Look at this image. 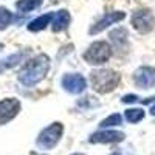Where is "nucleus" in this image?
Listing matches in <instances>:
<instances>
[{"instance_id":"6e6552de","label":"nucleus","mask_w":155,"mask_h":155,"mask_svg":"<svg viewBox=\"0 0 155 155\" xmlns=\"http://www.w3.org/2000/svg\"><path fill=\"white\" fill-rule=\"evenodd\" d=\"M121 140H124V134L107 130V132H98L92 135L90 143H115V141H121Z\"/></svg>"},{"instance_id":"423d86ee","label":"nucleus","mask_w":155,"mask_h":155,"mask_svg":"<svg viewBox=\"0 0 155 155\" xmlns=\"http://www.w3.org/2000/svg\"><path fill=\"white\" fill-rule=\"evenodd\" d=\"M135 84L141 88H152L155 85V68L153 67H141L135 71Z\"/></svg>"},{"instance_id":"f257e3e1","label":"nucleus","mask_w":155,"mask_h":155,"mask_svg":"<svg viewBox=\"0 0 155 155\" xmlns=\"http://www.w3.org/2000/svg\"><path fill=\"white\" fill-rule=\"evenodd\" d=\"M47 67H48L47 58L39 56L37 59H34L33 62H30L28 65L25 67V70L22 71V76H20V81L25 82V84H34L37 81H41L45 76Z\"/></svg>"},{"instance_id":"f03ea898","label":"nucleus","mask_w":155,"mask_h":155,"mask_svg":"<svg viewBox=\"0 0 155 155\" xmlns=\"http://www.w3.org/2000/svg\"><path fill=\"white\" fill-rule=\"evenodd\" d=\"M132 25L141 34L150 33L155 28V17L150 9H140L132 16Z\"/></svg>"},{"instance_id":"6ab92c4d","label":"nucleus","mask_w":155,"mask_h":155,"mask_svg":"<svg viewBox=\"0 0 155 155\" xmlns=\"http://www.w3.org/2000/svg\"><path fill=\"white\" fill-rule=\"evenodd\" d=\"M73 155H82V153H73Z\"/></svg>"},{"instance_id":"dca6fc26","label":"nucleus","mask_w":155,"mask_h":155,"mask_svg":"<svg viewBox=\"0 0 155 155\" xmlns=\"http://www.w3.org/2000/svg\"><path fill=\"white\" fill-rule=\"evenodd\" d=\"M11 20V12L8 9L0 8V28H3L5 25H8Z\"/></svg>"},{"instance_id":"0eeeda50","label":"nucleus","mask_w":155,"mask_h":155,"mask_svg":"<svg viewBox=\"0 0 155 155\" xmlns=\"http://www.w3.org/2000/svg\"><path fill=\"white\" fill-rule=\"evenodd\" d=\"M20 109V104L14 99H5L0 102V124H3L9 120H12L17 115Z\"/></svg>"},{"instance_id":"9d476101","label":"nucleus","mask_w":155,"mask_h":155,"mask_svg":"<svg viewBox=\"0 0 155 155\" xmlns=\"http://www.w3.org/2000/svg\"><path fill=\"white\" fill-rule=\"evenodd\" d=\"M68 20H70V16H68V12L67 11H59L56 17H54V31H61L64 30L68 25Z\"/></svg>"},{"instance_id":"f3484780","label":"nucleus","mask_w":155,"mask_h":155,"mask_svg":"<svg viewBox=\"0 0 155 155\" xmlns=\"http://www.w3.org/2000/svg\"><path fill=\"white\" fill-rule=\"evenodd\" d=\"M137 99H138V96H135V95H127V96L123 98L124 102H135Z\"/></svg>"},{"instance_id":"4468645a","label":"nucleus","mask_w":155,"mask_h":155,"mask_svg":"<svg viewBox=\"0 0 155 155\" xmlns=\"http://www.w3.org/2000/svg\"><path fill=\"white\" fill-rule=\"evenodd\" d=\"M39 5H41V0H22V2L17 3V8L22 11H30L37 8Z\"/></svg>"},{"instance_id":"f8f14e48","label":"nucleus","mask_w":155,"mask_h":155,"mask_svg":"<svg viewBox=\"0 0 155 155\" xmlns=\"http://www.w3.org/2000/svg\"><path fill=\"white\" fill-rule=\"evenodd\" d=\"M144 118V110L143 109H130L126 110V120L129 123H138Z\"/></svg>"},{"instance_id":"20e7f679","label":"nucleus","mask_w":155,"mask_h":155,"mask_svg":"<svg viewBox=\"0 0 155 155\" xmlns=\"http://www.w3.org/2000/svg\"><path fill=\"white\" fill-rule=\"evenodd\" d=\"M118 74L113 73V71H96L92 74V82L95 85L96 90H99V92H109V90H112L115 87V84L118 82Z\"/></svg>"},{"instance_id":"a211bd4d","label":"nucleus","mask_w":155,"mask_h":155,"mask_svg":"<svg viewBox=\"0 0 155 155\" xmlns=\"http://www.w3.org/2000/svg\"><path fill=\"white\" fill-rule=\"evenodd\" d=\"M150 113H152V115H155V106H152V109H150Z\"/></svg>"},{"instance_id":"9b49d317","label":"nucleus","mask_w":155,"mask_h":155,"mask_svg":"<svg viewBox=\"0 0 155 155\" xmlns=\"http://www.w3.org/2000/svg\"><path fill=\"white\" fill-rule=\"evenodd\" d=\"M121 19H124V14H123V12H120V14H109L107 17H104V19H102V20L98 23V27L92 28V33H98V31H101V30H104L106 27H109L110 22L121 20Z\"/></svg>"},{"instance_id":"ddd939ff","label":"nucleus","mask_w":155,"mask_h":155,"mask_svg":"<svg viewBox=\"0 0 155 155\" xmlns=\"http://www.w3.org/2000/svg\"><path fill=\"white\" fill-rule=\"evenodd\" d=\"M50 19H51V14H47L45 17L42 16V17H39V19H36L33 23H30V30H33V31H37V30H42V28H45V25L50 22Z\"/></svg>"},{"instance_id":"7ed1b4c3","label":"nucleus","mask_w":155,"mask_h":155,"mask_svg":"<svg viewBox=\"0 0 155 155\" xmlns=\"http://www.w3.org/2000/svg\"><path fill=\"white\" fill-rule=\"evenodd\" d=\"M62 126L59 123H54L51 124L50 127H47L45 130L41 134V137L37 138V144L44 147V149H51L58 144V141L61 140V135H62Z\"/></svg>"},{"instance_id":"39448f33","label":"nucleus","mask_w":155,"mask_h":155,"mask_svg":"<svg viewBox=\"0 0 155 155\" xmlns=\"http://www.w3.org/2000/svg\"><path fill=\"white\" fill-rule=\"evenodd\" d=\"M110 56V48L106 42H96L90 47V50L85 53V59L90 64H102Z\"/></svg>"},{"instance_id":"1a4fd4ad","label":"nucleus","mask_w":155,"mask_h":155,"mask_svg":"<svg viewBox=\"0 0 155 155\" xmlns=\"http://www.w3.org/2000/svg\"><path fill=\"white\" fill-rule=\"evenodd\" d=\"M64 84L67 85V88L70 90V92H81V90L85 87V82L81 76H65L64 78Z\"/></svg>"},{"instance_id":"2eb2a0df","label":"nucleus","mask_w":155,"mask_h":155,"mask_svg":"<svg viewBox=\"0 0 155 155\" xmlns=\"http://www.w3.org/2000/svg\"><path fill=\"white\" fill-rule=\"evenodd\" d=\"M121 115H118V113H115V115H112V116H109L107 120H104L101 123V127H110V126H116V124H120L121 123Z\"/></svg>"}]
</instances>
